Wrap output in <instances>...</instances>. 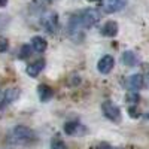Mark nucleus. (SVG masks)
I'll use <instances>...</instances> for the list:
<instances>
[{
    "mask_svg": "<svg viewBox=\"0 0 149 149\" xmlns=\"http://www.w3.org/2000/svg\"><path fill=\"white\" fill-rule=\"evenodd\" d=\"M51 149H67L66 148V143L61 140V139H52V142H51Z\"/></svg>",
    "mask_w": 149,
    "mask_h": 149,
    "instance_id": "f3484780",
    "label": "nucleus"
},
{
    "mask_svg": "<svg viewBox=\"0 0 149 149\" xmlns=\"http://www.w3.org/2000/svg\"><path fill=\"white\" fill-rule=\"evenodd\" d=\"M19 95V90L18 88H9L6 90L5 93V97H3V102L5 103H12V102H15L17 98Z\"/></svg>",
    "mask_w": 149,
    "mask_h": 149,
    "instance_id": "4468645a",
    "label": "nucleus"
},
{
    "mask_svg": "<svg viewBox=\"0 0 149 149\" xmlns=\"http://www.w3.org/2000/svg\"><path fill=\"white\" fill-rule=\"evenodd\" d=\"M100 33H102L103 36H106V37H113V36H116V34H118V24H116L115 21H107L104 26L102 27Z\"/></svg>",
    "mask_w": 149,
    "mask_h": 149,
    "instance_id": "1a4fd4ad",
    "label": "nucleus"
},
{
    "mask_svg": "<svg viewBox=\"0 0 149 149\" xmlns=\"http://www.w3.org/2000/svg\"><path fill=\"white\" fill-rule=\"evenodd\" d=\"M12 134H14V139L19 143H30L36 139L34 131L26 125H17L14 128V131H12Z\"/></svg>",
    "mask_w": 149,
    "mask_h": 149,
    "instance_id": "f03ea898",
    "label": "nucleus"
},
{
    "mask_svg": "<svg viewBox=\"0 0 149 149\" xmlns=\"http://www.w3.org/2000/svg\"><path fill=\"white\" fill-rule=\"evenodd\" d=\"M88 2H95V0H88Z\"/></svg>",
    "mask_w": 149,
    "mask_h": 149,
    "instance_id": "412c9836",
    "label": "nucleus"
},
{
    "mask_svg": "<svg viewBox=\"0 0 149 149\" xmlns=\"http://www.w3.org/2000/svg\"><path fill=\"white\" fill-rule=\"evenodd\" d=\"M125 102H127L130 106H136V104L140 102V95L136 93V91H128L127 95H125Z\"/></svg>",
    "mask_w": 149,
    "mask_h": 149,
    "instance_id": "2eb2a0df",
    "label": "nucleus"
},
{
    "mask_svg": "<svg viewBox=\"0 0 149 149\" xmlns=\"http://www.w3.org/2000/svg\"><path fill=\"white\" fill-rule=\"evenodd\" d=\"M8 5V0H0V8H5Z\"/></svg>",
    "mask_w": 149,
    "mask_h": 149,
    "instance_id": "aec40b11",
    "label": "nucleus"
},
{
    "mask_svg": "<svg viewBox=\"0 0 149 149\" xmlns=\"http://www.w3.org/2000/svg\"><path fill=\"white\" fill-rule=\"evenodd\" d=\"M102 110H103V115L110 119V121H119L121 119V110L116 104H113L112 102H104L102 104Z\"/></svg>",
    "mask_w": 149,
    "mask_h": 149,
    "instance_id": "7ed1b4c3",
    "label": "nucleus"
},
{
    "mask_svg": "<svg viewBox=\"0 0 149 149\" xmlns=\"http://www.w3.org/2000/svg\"><path fill=\"white\" fill-rule=\"evenodd\" d=\"M122 63L128 67H134V66L139 64V57L133 51H125L122 54Z\"/></svg>",
    "mask_w": 149,
    "mask_h": 149,
    "instance_id": "9d476101",
    "label": "nucleus"
},
{
    "mask_svg": "<svg viewBox=\"0 0 149 149\" xmlns=\"http://www.w3.org/2000/svg\"><path fill=\"white\" fill-rule=\"evenodd\" d=\"M145 85V78L142 76L140 73H136V74H131L127 81V86L130 90L136 91V90H140L142 86Z\"/></svg>",
    "mask_w": 149,
    "mask_h": 149,
    "instance_id": "6e6552de",
    "label": "nucleus"
},
{
    "mask_svg": "<svg viewBox=\"0 0 149 149\" xmlns=\"http://www.w3.org/2000/svg\"><path fill=\"white\" fill-rule=\"evenodd\" d=\"M9 46V42L8 39H5V37H0V52H5L6 49Z\"/></svg>",
    "mask_w": 149,
    "mask_h": 149,
    "instance_id": "6ab92c4d",
    "label": "nucleus"
},
{
    "mask_svg": "<svg viewBox=\"0 0 149 149\" xmlns=\"http://www.w3.org/2000/svg\"><path fill=\"white\" fill-rule=\"evenodd\" d=\"M128 113L131 118H139L140 116V110L137 109V106H130L128 107Z\"/></svg>",
    "mask_w": 149,
    "mask_h": 149,
    "instance_id": "a211bd4d",
    "label": "nucleus"
},
{
    "mask_svg": "<svg viewBox=\"0 0 149 149\" xmlns=\"http://www.w3.org/2000/svg\"><path fill=\"white\" fill-rule=\"evenodd\" d=\"M46 40L43 39V37L40 36H34L33 39H31V48L34 49L36 52H43L45 49H46Z\"/></svg>",
    "mask_w": 149,
    "mask_h": 149,
    "instance_id": "ddd939ff",
    "label": "nucleus"
},
{
    "mask_svg": "<svg viewBox=\"0 0 149 149\" xmlns=\"http://www.w3.org/2000/svg\"><path fill=\"white\" fill-rule=\"evenodd\" d=\"M37 94H39V98L42 102H48V100H51V97L54 94L52 88L51 86H48V85H39L37 86Z\"/></svg>",
    "mask_w": 149,
    "mask_h": 149,
    "instance_id": "f8f14e48",
    "label": "nucleus"
},
{
    "mask_svg": "<svg viewBox=\"0 0 149 149\" xmlns=\"http://www.w3.org/2000/svg\"><path fill=\"white\" fill-rule=\"evenodd\" d=\"M42 26L45 27V30L48 33L54 34L57 31V26H58V15L55 12H48L42 19Z\"/></svg>",
    "mask_w": 149,
    "mask_h": 149,
    "instance_id": "20e7f679",
    "label": "nucleus"
},
{
    "mask_svg": "<svg viewBox=\"0 0 149 149\" xmlns=\"http://www.w3.org/2000/svg\"><path fill=\"white\" fill-rule=\"evenodd\" d=\"M45 69V60H36L34 63H31V64H29L27 66V69H26V72H27V74L29 76H31V78H36L37 74H40V72Z\"/></svg>",
    "mask_w": 149,
    "mask_h": 149,
    "instance_id": "0eeeda50",
    "label": "nucleus"
},
{
    "mask_svg": "<svg viewBox=\"0 0 149 149\" xmlns=\"http://www.w3.org/2000/svg\"><path fill=\"white\" fill-rule=\"evenodd\" d=\"M127 2L128 0H104L103 10L106 14H115V12H119L127 6Z\"/></svg>",
    "mask_w": 149,
    "mask_h": 149,
    "instance_id": "39448f33",
    "label": "nucleus"
},
{
    "mask_svg": "<svg viewBox=\"0 0 149 149\" xmlns=\"http://www.w3.org/2000/svg\"><path fill=\"white\" fill-rule=\"evenodd\" d=\"M78 18H79V22L84 29H90L100 21L102 15L97 9H85L78 15Z\"/></svg>",
    "mask_w": 149,
    "mask_h": 149,
    "instance_id": "f257e3e1",
    "label": "nucleus"
},
{
    "mask_svg": "<svg viewBox=\"0 0 149 149\" xmlns=\"http://www.w3.org/2000/svg\"><path fill=\"white\" fill-rule=\"evenodd\" d=\"M113 149H119V148H113Z\"/></svg>",
    "mask_w": 149,
    "mask_h": 149,
    "instance_id": "4be33fe9",
    "label": "nucleus"
},
{
    "mask_svg": "<svg viewBox=\"0 0 149 149\" xmlns=\"http://www.w3.org/2000/svg\"><path fill=\"white\" fill-rule=\"evenodd\" d=\"M113 66H115V60H113V57H110V55L102 57L100 60H98V63H97V69H98V72H100L102 74H107L109 72H112Z\"/></svg>",
    "mask_w": 149,
    "mask_h": 149,
    "instance_id": "423d86ee",
    "label": "nucleus"
},
{
    "mask_svg": "<svg viewBox=\"0 0 149 149\" xmlns=\"http://www.w3.org/2000/svg\"><path fill=\"white\" fill-rule=\"evenodd\" d=\"M30 54H31V46L30 45H22L21 49H19V58L24 60V58L30 57Z\"/></svg>",
    "mask_w": 149,
    "mask_h": 149,
    "instance_id": "dca6fc26",
    "label": "nucleus"
},
{
    "mask_svg": "<svg viewBox=\"0 0 149 149\" xmlns=\"http://www.w3.org/2000/svg\"><path fill=\"white\" fill-rule=\"evenodd\" d=\"M82 131V125L76 121H69L64 124V133L69 136H78Z\"/></svg>",
    "mask_w": 149,
    "mask_h": 149,
    "instance_id": "9b49d317",
    "label": "nucleus"
}]
</instances>
